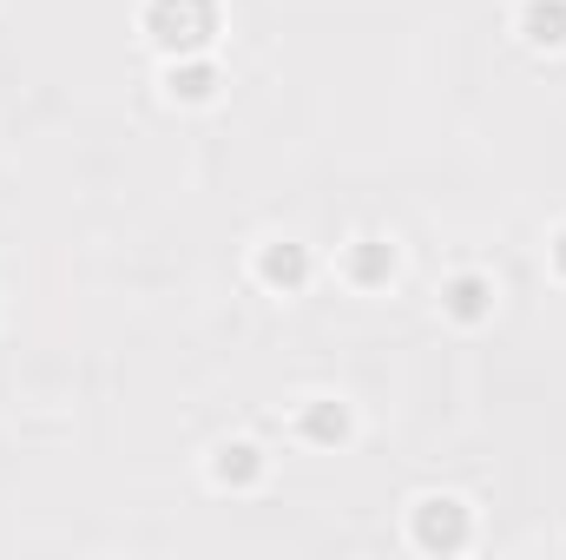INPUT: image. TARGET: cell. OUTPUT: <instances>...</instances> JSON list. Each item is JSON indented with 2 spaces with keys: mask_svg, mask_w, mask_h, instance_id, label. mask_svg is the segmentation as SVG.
Returning <instances> with one entry per match:
<instances>
[{
  "mask_svg": "<svg viewBox=\"0 0 566 560\" xmlns=\"http://www.w3.org/2000/svg\"><path fill=\"white\" fill-rule=\"evenodd\" d=\"M514 33H521L527 46H541V53H560L566 46V0H521Z\"/></svg>",
  "mask_w": 566,
  "mask_h": 560,
  "instance_id": "52a82bcc",
  "label": "cell"
},
{
  "mask_svg": "<svg viewBox=\"0 0 566 560\" xmlns=\"http://www.w3.org/2000/svg\"><path fill=\"white\" fill-rule=\"evenodd\" d=\"M211 481L218 488H258L264 481V448L258 442H224L211 455Z\"/></svg>",
  "mask_w": 566,
  "mask_h": 560,
  "instance_id": "9c48e42d",
  "label": "cell"
},
{
  "mask_svg": "<svg viewBox=\"0 0 566 560\" xmlns=\"http://www.w3.org/2000/svg\"><path fill=\"white\" fill-rule=\"evenodd\" d=\"M409 535H416L422 554H461L474 541V515H468L461 495H422L409 508Z\"/></svg>",
  "mask_w": 566,
  "mask_h": 560,
  "instance_id": "7a4b0ae2",
  "label": "cell"
},
{
  "mask_svg": "<svg viewBox=\"0 0 566 560\" xmlns=\"http://www.w3.org/2000/svg\"><path fill=\"white\" fill-rule=\"evenodd\" d=\"M547 258H554V271H560V278H566V225H560V231H554V238H547Z\"/></svg>",
  "mask_w": 566,
  "mask_h": 560,
  "instance_id": "30bf717a",
  "label": "cell"
},
{
  "mask_svg": "<svg viewBox=\"0 0 566 560\" xmlns=\"http://www.w3.org/2000/svg\"><path fill=\"white\" fill-rule=\"evenodd\" d=\"M145 40L171 60L205 53L218 40V0H145Z\"/></svg>",
  "mask_w": 566,
  "mask_h": 560,
  "instance_id": "6da1fadb",
  "label": "cell"
},
{
  "mask_svg": "<svg viewBox=\"0 0 566 560\" xmlns=\"http://www.w3.org/2000/svg\"><path fill=\"white\" fill-rule=\"evenodd\" d=\"M343 278L356 283V290H382V283L396 278V245L389 238H356L343 251Z\"/></svg>",
  "mask_w": 566,
  "mask_h": 560,
  "instance_id": "8992f818",
  "label": "cell"
},
{
  "mask_svg": "<svg viewBox=\"0 0 566 560\" xmlns=\"http://www.w3.org/2000/svg\"><path fill=\"white\" fill-rule=\"evenodd\" d=\"M258 283H264V290H283V297H296V290L310 283V251H303L296 238H271V245L258 251Z\"/></svg>",
  "mask_w": 566,
  "mask_h": 560,
  "instance_id": "3957f363",
  "label": "cell"
},
{
  "mask_svg": "<svg viewBox=\"0 0 566 560\" xmlns=\"http://www.w3.org/2000/svg\"><path fill=\"white\" fill-rule=\"evenodd\" d=\"M349 428H356V416H349V403H336V396H310V403L296 409V435H303L310 448H336V442H349Z\"/></svg>",
  "mask_w": 566,
  "mask_h": 560,
  "instance_id": "5b68a950",
  "label": "cell"
},
{
  "mask_svg": "<svg viewBox=\"0 0 566 560\" xmlns=\"http://www.w3.org/2000/svg\"><path fill=\"white\" fill-rule=\"evenodd\" d=\"M165 93H171L178 106H211V100H218V66H211L205 53H185V60H171Z\"/></svg>",
  "mask_w": 566,
  "mask_h": 560,
  "instance_id": "ba28073f",
  "label": "cell"
},
{
  "mask_svg": "<svg viewBox=\"0 0 566 560\" xmlns=\"http://www.w3.org/2000/svg\"><path fill=\"white\" fill-rule=\"evenodd\" d=\"M441 310L454 317V323H488L494 317V278H481V271H454V278L441 283Z\"/></svg>",
  "mask_w": 566,
  "mask_h": 560,
  "instance_id": "277c9868",
  "label": "cell"
}]
</instances>
